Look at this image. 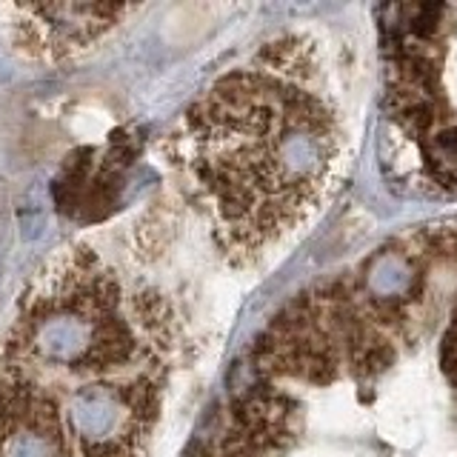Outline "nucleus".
<instances>
[{"label":"nucleus","instance_id":"obj_1","mask_svg":"<svg viewBox=\"0 0 457 457\" xmlns=\"http://www.w3.org/2000/svg\"><path fill=\"white\" fill-rule=\"evenodd\" d=\"M192 175L237 261H261L335 192L349 126L328 61L306 35L257 49L212 86L189 118Z\"/></svg>","mask_w":457,"mask_h":457},{"label":"nucleus","instance_id":"obj_2","mask_svg":"<svg viewBox=\"0 0 457 457\" xmlns=\"http://www.w3.org/2000/svg\"><path fill=\"white\" fill-rule=\"evenodd\" d=\"M0 457H63L61 435L46 426L18 428L0 443Z\"/></svg>","mask_w":457,"mask_h":457}]
</instances>
